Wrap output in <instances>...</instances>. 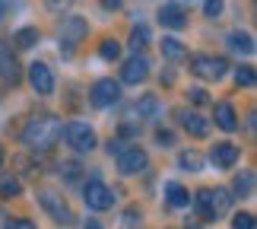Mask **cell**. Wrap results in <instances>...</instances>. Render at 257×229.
Returning <instances> with one entry per match:
<instances>
[{
    "label": "cell",
    "instance_id": "obj_1",
    "mask_svg": "<svg viewBox=\"0 0 257 229\" xmlns=\"http://www.w3.org/2000/svg\"><path fill=\"white\" fill-rule=\"evenodd\" d=\"M61 131H64V121L54 112H35L23 127V140L32 150H51L61 140Z\"/></svg>",
    "mask_w": 257,
    "mask_h": 229
},
{
    "label": "cell",
    "instance_id": "obj_2",
    "mask_svg": "<svg viewBox=\"0 0 257 229\" xmlns=\"http://www.w3.org/2000/svg\"><path fill=\"white\" fill-rule=\"evenodd\" d=\"M194 204H197V213H200L203 220H219V216L229 213L232 194L225 191V188H200V191L194 194Z\"/></svg>",
    "mask_w": 257,
    "mask_h": 229
},
{
    "label": "cell",
    "instance_id": "obj_3",
    "mask_svg": "<svg viewBox=\"0 0 257 229\" xmlns=\"http://www.w3.org/2000/svg\"><path fill=\"white\" fill-rule=\"evenodd\" d=\"M38 207H42V210L51 216L54 223H64V226L76 223V216H73V210H70V204H67L64 191H54V188H42V191H38Z\"/></svg>",
    "mask_w": 257,
    "mask_h": 229
},
{
    "label": "cell",
    "instance_id": "obj_4",
    "mask_svg": "<svg viewBox=\"0 0 257 229\" xmlns=\"http://www.w3.org/2000/svg\"><path fill=\"white\" fill-rule=\"evenodd\" d=\"M187 61H191V73L197 80H206V83H216V80H222L229 73V61L225 57H216V54H187Z\"/></svg>",
    "mask_w": 257,
    "mask_h": 229
},
{
    "label": "cell",
    "instance_id": "obj_5",
    "mask_svg": "<svg viewBox=\"0 0 257 229\" xmlns=\"http://www.w3.org/2000/svg\"><path fill=\"white\" fill-rule=\"evenodd\" d=\"M61 137H64V143L70 146L73 153H92L95 146H98V137H95V131H92L86 121H70V124H64Z\"/></svg>",
    "mask_w": 257,
    "mask_h": 229
},
{
    "label": "cell",
    "instance_id": "obj_6",
    "mask_svg": "<svg viewBox=\"0 0 257 229\" xmlns=\"http://www.w3.org/2000/svg\"><path fill=\"white\" fill-rule=\"evenodd\" d=\"M83 201L92 207V210H108V207L114 204V191L102 182V178H89L83 185Z\"/></svg>",
    "mask_w": 257,
    "mask_h": 229
},
{
    "label": "cell",
    "instance_id": "obj_7",
    "mask_svg": "<svg viewBox=\"0 0 257 229\" xmlns=\"http://www.w3.org/2000/svg\"><path fill=\"white\" fill-rule=\"evenodd\" d=\"M0 80H4L7 86L23 83V67H19V61H16V51H13L10 42H4V38H0Z\"/></svg>",
    "mask_w": 257,
    "mask_h": 229
},
{
    "label": "cell",
    "instance_id": "obj_8",
    "mask_svg": "<svg viewBox=\"0 0 257 229\" xmlns=\"http://www.w3.org/2000/svg\"><path fill=\"white\" fill-rule=\"evenodd\" d=\"M117 99H121V86H117L111 77L95 80L92 89H89V102H92L95 108H108V105H114Z\"/></svg>",
    "mask_w": 257,
    "mask_h": 229
},
{
    "label": "cell",
    "instance_id": "obj_9",
    "mask_svg": "<svg viewBox=\"0 0 257 229\" xmlns=\"http://www.w3.org/2000/svg\"><path fill=\"white\" fill-rule=\"evenodd\" d=\"M57 32H61V48H64V51H70V48H76L86 38L89 26H86V19H80V16H67Z\"/></svg>",
    "mask_w": 257,
    "mask_h": 229
},
{
    "label": "cell",
    "instance_id": "obj_10",
    "mask_svg": "<svg viewBox=\"0 0 257 229\" xmlns=\"http://www.w3.org/2000/svg\"><path fill=\"white\" fill-rule=\"evenodd\" d=\"M146 166H150V156H146V150H140V146H127V150L117 156V172L121 175H140Z\"/></svg>",
    "mask_w": 257,
    "mask_h": 229
},
{
    "label": "cell",
    "instance_id": "obj_11",
    "mask_svg": "<svg viewBox=\"0 0 257 229\" xmlns=\"http://www.w3.org/2000/svg\"><path fill=\"white\" fill-rule=\"evenodd\" d=\"M29 83L38 96H51L54 93V73L45 61H32L29 64Z\"/></svg>",
    "mask_w": 257,
    "mask_h": 229
},
{
    "label": "cell",
    "instance_id": "obj_12",
    "mask_svg": "<svg viewBox=\"0 0 257 229\" xmlns=\"http://www.w3.org/2000/svg\"><path fill=\"white\" fill-rule=\"evenodd\" d=\"M146 77H150V61H146L143 54H134L131 61L121 67V80H124L127 86H140Z\"/></svg>",
    "mask_w": 257,
    "mask_h": 229
},
{
    "label": "cell",
    "instance_id": "obj_13",
    "mask_svg": "<svg viewBox=\"0 0 257 229\" xmlns=\"http://www.w3.org/2000/svg\"><path fill=\"white\" fill-rule=\"evenodd\" d=\"M178 121H181V127L191 137H206L210 134V121H206L203 115H197V112H191V108H184V112H178Z\"/></svg>",
    "mask_w": 257,
    "mask_h": 229
},
{
    "label": "cell",
    "instance_id": "obj_14",
    "mask_svg": "<svg viewBox=\"0 0 257 229\" xmlns=\"http://www.w3.org/2000/svg\"><path fill=\"white\" fill-rule=\"evenodd\" d=\"M159 23L165 29H175V32H181V29L187 26V13H184V7L181 4H165L159 10Z\"/></svg>",
    "mask_w": 257,
    "mask_h": 229
},
{
    "label": "cell",
    "instance_id": "obj_15",
    "mask_svg": "<svg viewBox=\"0 0 257 229\" xmlns=\"http://www.w3.org/2000/svg\"><path fill=\"white\" fill-rule=\"evenodd\" d=\"M210 159H213L216 169H229V166L238 163V146H235V143H213Z\"/></svg>",
    "mask_w": 257,
    "mask_h": 229
},
{
    "label": "cell",
    "instance_id": "obj_16",
    "mask_svg": "<svg viewBox=\"0 0 257 229\" xmlns=\"http://www.w3.org/2000/svg\"><path fill=\"white\" fill-rule=\"evenodd\" d=\"M216 127H222V131H235L238 127V115H235V105L232 102H216Z\"/></svg>",
    "mask_w": 257,
    "mask_h": 229
},
{
    "label": "cell",
    "instance_id": "obj_17",
    "mask_svg": "<svg viewBox=\"0 0 257 229\" xmlns=\"http://www.w3.org/2000/svg\"><path fill=\"white\" fill-rule=\"evenodd\" d=\"M162 57L169 64H181V61H187V48L178 38H162Z\"/></svg>",
    "mask_w": 257,
    "mask_h": 229
},
{
    "label": "cell",
    "instance_id": "obj_18",
    "mask_svg": "<svg viewBox=\"0 0 257 229\" xmlns=\"http://www.w3.org/2000/svg\"><path fill=\"white\" fill-rule=\"evenodd\" d=\"M165 201L181 210V207L191 204V191H187L184 185H178V182H169V185H165Z\"/></svg>",
    "mask_w": 257,
    "mask_h": 229
},
{
    "label": "cell",
    "instance_id": "obj_19",
    "mask_svg": "<svg viewBox=\"0 0 257 229\" xmlns=\"http://www.w3.org/2000/svg\"><path fill=\"white\" fill-rule=\"evenodd\" d=\"M178 166H181L184 172H200L203 169V153L200 150H181L178 153Z\"/></svg>",
    "mask_w": 257,
    "mask_h": 229
},
{
    "label": "cell",
    "instance_id": "obj_20",
    "mask_svg": "<svg viewBox=\"0 0 257 229\" xmlns=\"http://www.w3.org/2000/svg\"><path fill=\"white\" fill-rule=\"evenodd\" d=\"M19 191H23V185H19V175H13V172H0V197H4V201H10V197H16Z\"/></svg>",
    "mask_w": 257,
    "mask_h": 229
},
{
    "label": "cell",
    "instance_id": "obj_21",
    "mask_svg": "<svg viewBox=\"0 0 257 229\" xmlns=\"http://www.w3.org/2000/svg\"><path fill=\"white\" fill-rule=\"evenodd\" d=\"M235 194L238 197H251L254 194V172L251 169H244V172L235 175Z\"/></svg>",
    "mask_w": 257,
    "mask_h": 229
},
{
    "label": "cell",
    "instance_id": "obj_22",
    "mask_svg": "<svg viewBox=\"0 0 257 229\" xmlns=\"http://www.w3.org/2000/svg\"><path fill=\"white\" fill-rule=\"evenodd\" d=\"M229 48H232V51H238V54H251L254 51V38L248 32H232L229 35Z\"/></svg>",
    "mask_w": 257,
    "mask_h": 229
},
{
    "label": "cell",
    "instance_id": "obj_23",
    "mask_svg": "<svg viewBox=\"0 0 257 229\" xmlns=\"http://www.w3.org/2000/svg\"><path fill=\"white\" fill-rule=\"evenodd\" d=\"M35 42H38V29H35V26H23V29L13 35V48H32Z\"/></svg>",
    "mask_w": 257,
    "mask_h": 229
},
{
    "label": "cell",
    "instance_id": "obj_24",
    "mask_svg": "<svg viewBox=\"0 0 257 229\" xmlns=\"http://www.w3.org/2000/svg\"><path fill=\"white\" fill-rule=\"evenodd\" d=\"M156 112H159V99L156 96H143L137 102V118H156Z\"/></svg>",
    "mask_w": 257,
    "mask_h": 229
},
{
    "label": "cell",
    "instance_id": "obj_25",
    "mask_svg": "<svg viewBox=\"0 0 257 229\" xmlns=\"http://www.w3.org/2000/svg\"><path fill=\"white\" fill-rule=\"evenodd\" d=\"M98 57H102V61H117V57H121V45H117L114 38H102V45H98Z\"/></svg>",
    "mask_w": 257,
    "mask_h": 229
},
{
    "label": "cell",
    "instance_id": "obj_26",
    "mask_svg": "<svg viewBox=\"0 0 257 229\" xmlns=\"http://www.w3.org/2000/svg\"><path fill=\"white\" fill-rule=\"evenodd\" d=\"M235 83L244 86V89H251L254 86V67L251 64H238V67H235Z\"/></svg>",
    "mask_w": 257,
    "mask_h": 229
},
{
    "label": "cell",
    "instance_id": "obj_27",
    "mask_svg": "<svg viewBox=\"0 0 257 229\" xmlns=\"http://www.w3.org/2000/svg\"><path fill=\"white\" fill-rule=\"evenodd\" d=\"M124 229H140V223H143V210H140V207H137V204H131V207H127V210H124Z\"/></svg>",
    "mask_w": 257,
    "mask_h": 229
},
{
    "label": "cell",
    "instance_id": "obj_28",
    "mask_svg": "<svg viewBox=\"0 0 257 229\" xmlns=\"http://www.w3.org/2000/svg\"><path fill=\"white\" fill-rule=\"evenodd\" d=\"M150 45V29L146 26H134V32H131V48L134 51H140V48Z\"/></svg>",
    "mask_w": 257,
    "mask_h": 229
},
{
    "label": "cell",
    "instance_id": "obj_29",
    "mask_svg": "<svg viewBox=\"0 0 257 229\" xmlns=\"http://www.w3.org/2000/svg\"><path fill=\"white\" fill-rule=\"evenodd\" d=\"M61 175L67 178V182H80V175H83V166L76 163V159H70V163H61Z\"/></svg>",
    "mask_w": 257,
    "mask_h": 229
},
{
    "label": "cell",
    "instance_id": "obj_30",
    "mask_svg": "<svg viewBox=\"0 0 257 229\" xmlns=\"http://www.w3.org/2000/svg\"><path fill=\"white\" fill-rule=\"evenodd\" d=\"M187 102H191V105H210V93L200 89V86H191V89H187Z\"/></svg>",
    "mask_w": 257,
    "mask_h": 229
},
{
    "label": "cell",
    "instance_id": "obj_31",
    "mask_svg": "<svg viewBox=\"0 0 257 229\" xmlns=\"http://www.w3.org/2000/svg\"><path fill=\"white\" fill-rule=\"evenodd\" d=\"M232 229H254V213H248V210L235 213L232 216Z\"/></svg>",
    "mask_w": 257,
    "mask_h": 229
},
{
    "label": "cell",
    "instance_id": "obj_32",
    "mask_svg": "<svg viewBox=\"0 0 257 229\" xmlns=\"http://www.w3.org/2000/svg\"><path fill=\"white\" fill-rule=\"evenodd\" d=\"M222 7H225V0H203V13L210 16V19H219L222 16Z\"/></svg>",
    "mask_w": 257,
    "mask_h": 229
},
{
    "label": "cell",
    "instance_id": "obj_33",
    "mask_svg": "<svg viewBox=\"0 0 257 229\" xmlns=\"http://www.w3.org/2000/svg\"><path fill=\"white\" fill-rule=\"evenodd\" d=\"M156 143H159V146H172V143H175V131H169V127H159V131H156Z\"/></svg>",
    "mask_w": 257,
    "mask_h": 229
},
{
    "label": "cell",
    "instance_id": "obj_34",
    "mask_svg": "<svg viewBox=\"0 0 257 229\" xmlns=\"http://www.w3.org/2000/svg\"><path fill=\"white\" fill-rule=\"evenodd\" d=\"M4 229H35V223H32V220H26V216H13V220H7Z\"/></svg>",
    "mask_w": 257,
    "mask_h": 229
},
{
    "label": "cell",
    "instance_id": "obj_35",
    "mask_svg": "<svg viewBox=\"0 0 257 229\" xmlns=\"http://www.w3.org/2000/svg\"><path fill=\"white\" fill-rule=\"evenodd\" d=\"M105 150H108V153H111V156H121V153L127 150V146H124V137H114V140H111V143H108V146H105Z\"/></svg>",
    "mask_w": 257,
    "mask_h": 229
},
{
    "label": "cell",
    "instance_id": "obj_36",
    "mask_svg": "<svg viewBox=\"0 0 257 229\" xmlns=\"http://www.w3.org/2000/svg\"><path fill=\"white\" fill-rule=\"evenodd\" d=\"M102 7H105V10H121L124 0H102Z\"/></svg>",
    "mask_w": 257,
    "mask_h": 229
},
{
    "label": "cell",
    "instance_id": "obj_37",
    "mask_svg": "<svg viewBox=\"0 0 257 229\" xmlns=\"http://www.w3.org/2000/svg\"><path fill=\"white\" fill-rule=\"evenodd\" d=\"M10 4H13V0H0V19L7 16V10H10Z\"/></svg>",
    "mask_w": 257,
    "mask_h": 229
},
{
    "label": "cell",
    "instance_id": "obj_38",
    "mask_svg": "<svg viewBox=\"0 0 257 229\" xmlns=\"http://www.w3.org/2000/svg\"><path fill=\"white\" fill-rule=\"evenodd\" d=\"M83 229H102V226H98L95 220H86V223H83Z\"/></svg>",
    "mask_w": 257,
    "mask_h": 229
},
{
    "label": "cell",
    "instance_id": "obj_39",
    "mask_svg": "<svg viewBox=\"0 0 257 229\" xmlns=\"http://www.w3.org/2000/svg\"><path fill=\"white\" fill-rule=\"evenodd\" d=\"M7 220H10V216H7L4 210H0V229H4V226H7Z\"/></svg>",
    "mask_w": 257,
    "mask_h": 229
},
{
    "label": "cell",
    "instance_id": "obj_40",
    "mask_svg": "<svg viewBox=\"0 0 257 229\" xmlns=\"http://www.w3.org/2000/svg\"><path fill=\"white\" fill-rule=\"evenodd\" d=\"M0 166H4V146H0Z\"/></svg>",
    "mask_w": 257,
    "mask_h": 229
}]
</instances>
